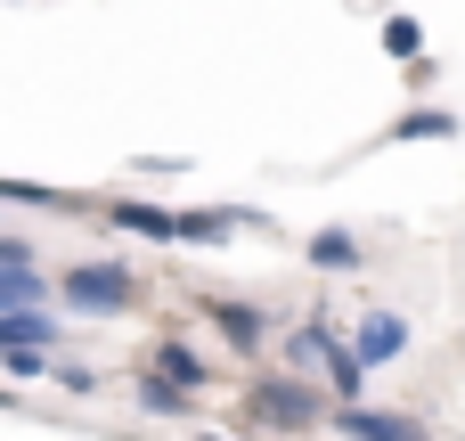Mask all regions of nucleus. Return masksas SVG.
<instances>
[{"label":"nucleus","mask_w":465,"mask_h":441,"mask_svg":"<svg viewBox=\"0 0 465 441\" xmlns=\"http://www.w3.org/2000/svg\"><path fill=\"white\" fill-rule=\"evenodd\" d=\"M0 262H41V237L33 229H0Z\"/></svg>","instance_id":"obj_19"},{"label":"nucleus","mask_w":465,"mask_h":441,"mask_svg":"<svg viewBox=\"0 0 465 441\" xmlns=\"http://www.w3.org/2000/svg\"><path fill=\"white\" fill-rule=\"evenodd\" d=\"M196 319L221 336V352H229L237 368H262V360L278 352V327H286V311H270V303H253V295H196Z\"/></svg>","instance_id":"obj_3"},{"label":"nucleus","mask_w":465,"mask_h":441,"mask_svg":"<svg viewBox=\"0 0 465 441\" xmlns=\"http://www.w3.org/2000/svg\"><path fill=\"white\" fill-rule=\"evenodd\" d=\"M57 303L82 311V319H131L147 303V278L131 262H114V254H90V262H65L57 270Z\"/></svg>","instance_id":"obj_2"},{"label":"nucleus","mask_w":465,"mask_h":441,"mask_svg":"<svg viewBox=\"0 0 465 441\" xmlns=\"http://www.w3.org/2000/svg\"><path fill=\"white\" fill-rule=\"evenodd\" d=\"M196 401H204V393H196V385H172L155 360L131 368V409H139V417H155V426H196Z\"/></svg>","instance_id":"obj_7"},{"label":"nucleus","mask_w":465,"mask_h":441,"mask_svg":"<svg viewBox=\"0 0 465 441\" xmlns=\"http://www.w3.org/2000/svg\"><path fill=\"white\" fill-rule=\"evenodd\" d=\"M49 385H57L65 401H98V393H106V376H98L90 360H74V352H57V368H49Z\"/></svg>","instance_id":"obj_18"},{"label":"nucleus","mask_w":465,"mask_h":441,"mask_svg":"<svg viewBox=\"0 0 465 441\" xmlns=\"http://www.w3.org/2000/svg\"><path fill=\"white\" fill-rule=\"evenodd\" d=\"M106 229L114 237H139V246H180V213L172 205H147V196H106Z\"/></svg>","instance_id":"obj_8"},{"label":"nucleus","mask_w":465,"mask_h":441,"mask_svg":"<svg viewBox=\"0 0 465 441\" xmlns=\"http://www.w3.org/2000/svg\"><path fill=\"white\" fill-rule=\"evenodd\" d=\"M245 221H237V205H180V246H196V254H213V246H229Z\"/></svg>","instance_id":"obj_14"},{"label":"nucleus","mask_w":465,"mask_h":441,"mask_svg":"<svg viewBox=\"0 0 465 441\" xmlns=\"http://www.w3.org/2000/svg\"><path fill=\"white\" fill-rule=\"evenodd\" d=\"M147 360H155V368H163L172 385H196V393H204V385L221 376V368H213V352H204L196 336H172V327H163V336L147 344Z\"/></svg>","instance_id":"obj_12"},{"label":"nucleus","mask_w":465,"mask_h":441,"mask_svg":"<svg viewBox=\"0 0 465 441\" xmlns=\"http://www.w3.org/2000/svg\"><path fill=\"white\" fill-rule=\"evenodd\" d=\"M0 344H49V352H74V327H65L49 303H16V311H0Z\"/></svg>","instance_id":"obj_13"},{"label":"nucleus","mask_w":465,"mask_h":441,"mask_svg":"<svg viewBox=\"0 0 465 441\" xmlns=\"http://www.w3.org/2000/svg\"><path fill=\"white\" fill-rule=\"evenodd\" d=\"M351 344H360V352H368L376 368H392V360H409L417 327H409L401 311H384V303H376V311H360V319H351Z\"/></svg>","instance_id":"obj_11"},{"label":"nucleus","mask_w":465,"mask_h":441,"mask_svg":"<svg viewBox=\"0 0 465 441\" xmlns=\"http://www.w3.org/2000/svg\"><path fill=\"white\" fill-rule=\"evenodd\" d=\"M433 139H465V115H458V106H441V98L401 106L392 131H384V147H433Z\"/></svg>","instance_id":"obj_9"},{"label":"nucleus","mask_w":465,"mask_h":441,"mask_svg":"<svg viewBox=\"0 0 465 441\" xmlns=\"http://www.w3.org/2000/svg\"><path fill=\"white\" fill-rule=\"evenodd\" d=\"M0 205H16V213H57V221H106V196H90V188H49V180H25V172H0Z\"/></svg>","instance_id":"obj_4"},{"label":"nucleus","mask_w":465,"mask_h":441,"mask_svg":"<svg viewBox=\"0 0 465 441\" xmlns=\"http://www.w3.org/2000/svg\"><path fill=\"white\" fill-rule=\"evenodd\" d=\"M335 441H433L425 417H409V409H376V401H335Z\"/></svg>","instance_id":"obj_6"},{"label":"nucleus","mask_w":465,"mask_h":441,"mask_svg":"<svg viewBox=\"0 0 465 441\" xmlns=\"http://www.w3.org/2000/svg\"><path fill=\"white\" fill-rule=\"evenodd\" d=\"M335 336H343V319H335L327 303H311L302 319H286V327H278V352H270V360H286V368H302V376H327Z\"/></svg>","instance_id":"obj_5"},{"label":"nucleus","mask_w":465,"mask_h":441,"mask_svg":"<svg viewBox=\"0 0 465 441\" xmlns=\"http://www.w3.org/2000/svg\"><path fill=\"white\" fill-rule=\"evenodd\" d=\"M262 441H270V434H262Z\"/></svg>","instance_id":"obj_21"},{"label":"nucleus","mask_w":465,"mask_h":441,"mask_svg":"<svg viewBox=\"0 0 465 441\" xmlns=\"http://www.w3.org/2000/svg\"><path fill=\"white\" fill-rule=\"evenodd\" d=\"M237 409H245V426H253V434H286V441H294V434H327V426H335V393H327L319 376L286 368V360H278V368L262 360V376L245 385V401H237Z\"/></svg>","instance_id":"obj_1"},{"label":"nucleus","mask_w":465,"mask_h":441,"mask_svg":"<svg viewBox=\"0 0 465 441\" xmlns=\"http://www.w3.org/2000/svg\"><path fill=\"white\" fill-rule=\"evenodd\" d=\"M376 41H384V57H392V65H417V57H425V16H417V8H384Z\"/></svg>","instance_id":"obj_16"},{"label":"nucleus","mask_w":465,"mask_h":441,"mask_svg":"<svg viewBox=\"0 0 465 441\" xmlns=\"http://www.w3.org/2000/svg\"><path fill=\"white\" fill-rule=\"evenodd\" d=\"M49 368H57L49 344H0V376L8 385H49Z\"/></svg>","instance_id":"obj_17"},{"label":"nucleus","mask_w":465,"mask_h":441,"mask_svg":"<svg viewBox=\"0 0 465 441\" xmlns=\"http://www.w3.org/2000/svg\"><path fill=\"white\" fill-rule=\"evenodd\" d=\"M302 262H311L319 278H360V270H368V246H360V229L327 221V229H311V237H302Z\"/></svg>","instance_id":"obj_10"},{"label":"nucleus","mask_w":465,"mask_h":441,"mask_svg":"<svg viewBox=\"0 0 465 441\" xmlns=\"http://www.w3.org/2000/svg\"><path fill=\"white\" fill-rule=\"evenodd\" d=\"M196 441H237V434H196Z\"/></svg>","instance_id":"obj_20"},{"label":"nucleus","mask_w":465,"mask_h":441,"mask_svg":"<svg viewBox=\"0 0 465 441\" xmlns=\"http://www.w3.org/2000/svg\"><path fill=\"white\" fill-rule=\"evenodd\" d=\"M368 376H376V360L351 344V327L335 336V352H327V393L335 401H368Z\"/></svg>","instance_id":"obj_15"}]
</instances>
